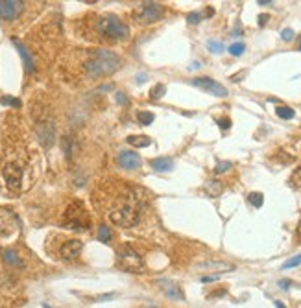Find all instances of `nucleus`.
<instances>
[{
  "label": "nucleus",
  "instance_id": "obj_30",
  "mask_svg": "<svg viewBox=\"0 0 301 308\" xmlns=\"http://www.w3.org/2000/svg\"><path fill=\"white\" fill-rule=\"evenodd\" d=\"M203 15L200 13V11H192V13H189L187 15V22L189 24H198V22L202 21Z\"/></svg>",
  "mask_w": 301,
  "mask_h": 308
},
{
  "label": "nucleus",
  "instance_id": "obj_32",
  "mask_svg": "<svg viewBox=\"0 0 301 308\" xmlns=\"http://www.w3.org/2000/svg\"><path fill=\"white\" fill-rule=\"evenodd\" d=\"M115 98H117V104H120V105H128L130 104V100H128V96H126L124 93H115Z\"/></svg>",
  "mask_w": 301,
  "mask_h": 308
},
{
  "label": "nucleus",
  "instance_id": "obj_4",
  "mask_svg": "<svg viewBox=\"0 0 301 308\" xmlns=\"http://www.w3.org/2000/svg\"><path fill=\"white\" fill-rule=\"evenodd\" d=\"M117 260L124 272H140L142 270V258L131 246H122L117 249Z\"/></svg>",
  "mask_w": 301,
  "mask_h": 308
},
{
  "label": "nucleus",
  "instance_id": "obj_8",
  "mask_svg": "<svg viewBox=\"0 0 301 308\" xmlns=\"http://www.w3.org/2000/svg\"><path fill=\"white\" fill-rule=\"evenodd\" d=\"M24 10V2L19 0H0V21H13Z\"/></svg>",
  "mask_w": 301,
  "mask_h": 308
},
{
  "label": "nucleus",
  "instance_id": "obj_11",
  "mask_svg": "<svg viewBox=\"0 0 301 308\" xmlns=\"http://www.w3.org/2000/svg\"><path fill=\"white\" fill-rule=\"evenodd\" d=\"M82 249H83V244L80 240H68L61 246V256L65 260H74V258L80 256Z\"/></svg>",
  "mask_w": 301,
  "mask_h": 308
},
{
  "label": "nucleus",
  "instance_id": "obj_41",
  "mask_svg": "<svg viewBox=\"0 0 301 308\" xmlns=\"http://www.w3.org/2000/svg\"><path fill=\"white\" fill-rule=\"evenodd\" d=\"M43 308H50V306H48V304H43Z\"/></svg>",
  "mask_w": 301,
  "mask_h": 308
},
{
  "label": "nucleus",
  "instance_id": "obj_3",
  "mask_svg": "<svg viewBox=\"0 0 301 308\" xmlns=\"http://www.w3.org/2000/svg\"><path fill=\"white\" fill-rule=\"evenodd\" d=\"M165 15L163 6H159L157 2H142V4L133 11V17L139 24H152V22L161 21Z\"/></svg>",
  "mask_w": 301,
  "mask_h": 308
},
{
  "label": "nucleus",
  "instance_id": "obj_35",
  "mask_svg": "<svg viewBox=\"0 0 301 308\" xmlns=\"http://www.w3.org/2000/svg\"><path fill=\"white\" fill-rule=\"evenodd\" d=\"M290 286H292V281H288V279H283V281H279V288H281V290H288Z\"/></svg>",
  "mask_w": 301,
  "mask_h": 308
},
{
  "label": "nucleus",
  "instance_id": "obj_22",
  "mask_svg": "<svg viewBox=\"0 0 301 308\" xmlns=\"http://www.w3.org/2000/svg\"><path fill=\"white\" fill-rule=\"evenodd\" d=\"M154 118H156V115H154V113H150V111H140L139 115H137V120H139L140 124H144V125H150L152 122H154Z\"/></svg>",
  "mask_w": 301,
  "mask_h": 308
},
{
  "label": "nucleus",
  "instance_id": "obj_28",
  "mask_svg": "<svg viewBox=\"0 0 301 308\" xmlns=\"http://www.w3.org/2000/svg\"><path fill=\"white\" fill-rule=\"evenodd\" d=\"M0 104H2V105H11V107H21V100L11 98V96H2V98H0Z\"/></svg>",
  "mask_w": 301,
  "mask_h": 308
},
{
  "label": "nucleus",
  "instance_id": "obj_38",
  "mask_svg": "<svg viewBox=\"0 0 301 308\" xmlns=\"http://www.w3.org/2000/svg\"><path fill=\"white\" fill-rule=\"evenodd\" d=\"M257 4H260V6H270V4H274V2H272V0H259Z\"/></svg>",
  "mask_w": 301,
  "mask_h": 308
},
{
  "label": "nucleus",
  "instance_id": "obj_42",
  "mask_svg": "<svg viewBox=\"0 0 301 308\" xmlns=\"http://www.w3.org/2000/svg\"><path fill=\"white\" fill-rule=\"evenodd\" d=\"M297 50H299V52H301V45H299V48H297Z\"/></svg>",
  "mask_w": 301,
  "mask_h": 308
},
{
  "label": "nucleus",
  "instance_id": "obj_40",
  "mask_svg": "<svg viewBox=\"0 0 301 308\" xmlns=\"http://www.w3.org/2000/svg\"><path fill=\"white\" fill-rule=\"evenodd\" d=\"M296 233H297V236L301 238V222H299V225H297V231H296Z\"/></svg>",
  "mask_w": 301,
  "mask_h": 308
},
{
  "label": "nucleus",
  "instance_id": "obj_36",
  "mask_svg": "<svg viewBox=\"0 0 301 308\" xmlns=\"http://www.w3.org/2000/svg\"><path fill=\"white\" fill-rule=\"evenodd\" d=\"M266 22H268V15H260L259 17V26H265Z\"/></svg>",
  "mask_w": 301,
  "mask_h": 308
},
{
  "label": "nucleus",
  "instance_id": "obj_20",
  "mask_svg": "<svg viewBox=\"0 0 301 308\" xmlns=\"http://www.w3.org/2000/svg\"><path fill=\"white\" fill-rule=\"evenodd\" d=\"M275 115L283 120H290V118H294V109L286 107V105H279V107H275Z\"/></svg>",
  "mask_w": 301,
  "mask_h": 308
},
{
  "label": "nucleus",
  "instance_id": "obj_14",
  "mask_svg": "<svg viewBox=\"0 0 301 308\" xmlns=\"http://www.w3.org/2000/svg\"><path fill=\"white\" fill-rule=\"evenodd\" d=\"M37 139L43 142V146H50L52 144V139H54V125L52 122H47V124L39 125V129H37Z\"/></svg>",
  "mask_w": 301,
  "mask_h": 308
},
{
  "label": "nucleus",
  "instance_id": "obj_18",
  "mask_svg": "<svg viewBox=\"0 0 301 308\" xmlns=\"http://www.w3.org/2000/svg\"><path fill=\"white\" fill-rule=\"evenodd\" d=\"M150 137L146 135H130L128 137V144H131L133 148H146L150 146Z\"/></svg>",
  "mask_w": 301,
  "mask_h": 308
},
{
  "label": "nucleus",
  "instance_id": "obj_19",
  "mask_svg": "<svg viewBox=\"0 0 301 308\" xmlns=\"http://www.w3.org/2000/svg\"><path fill=\"white\" fill-rule=\"evenodd\" d=\"M200 268H213L216 272H233L235 270V266L225 264V262H205V264H202Z\"/></svg>",
  "mask_w": 301,
  "mask_h": 308
},
{
  "label": "nucleus",
  "instance_id": "obj_2",
  "mask_svg": "<svg viewBox=\"0 0 301 308\" xmlns=\"http://www.w3.org/2000/svg\"><path fill=\"white\" fill-rule=\"evenodd\" d=\"M109 219L115 225H120V227H131V225H135L139 222V210L131 201L120 199L119 205L109 214Z\"/></svg>",
  "mask_w": 301,
  "mask_h": 308
},
{
  "label": "nucleus",
  "instance_id": "obj_26",
  "mask_svg": "<svg viewBox=\"0 0 301 308\" xmlns=\"http://www.w3.org/2000/svg\"><path fill=\"white\" fill-rule=\"evenodd\" d=\"M207 48H209V52H213V54L223 52V45L220 41H216V39H211V41L207 42Z\"/></svg>",
  "mask_w": 301,
  "mask_h": 308
},
{
  "label": "nucleus",
  "instance_id": "obj_29",
  "mask_svg": "<svg viewBox=\"0 0 301 308\" xmlns=\"http://www.w3.org/2000/svg\"><path fill=\"white\" fill-rule=\"evenodd\" d=\"M231 162H228V161H222V162H218L216 164V168H214V173H223V172H229L231 170Z\"/></svg>",
  "mask_w": 301,
  "mask_h": 308
},
{
  "label": "nucleus",
  "instance_id": "obj_12",
  "mask_svg": "<svg viewBox=\"0 0 301 308\" xmlns=\"http://www.w3.org/2000/svg\"><path fill=\"white\" fill-rule=\"evenodd\" d=\"M159 286H161V290H163V292H165L166 297L176 299V301H181V299H183L181 288L177 286L176 282H170V281H159Z\"/></svg>",
  "mask_w": 301,
  "mask_h": 308
},
{
  "label": "nucleus",
  "instance_id": "obj_5",
  "mask_svg": "<svg viewBox=\"0 0 301 308\" xmlns=\"http://www.w3.org/2000/svg\"><path fill=\"white\" fill-rule=\"evenodd\" d=\"M100 31L109 39H126L130 35V28L120 21L119 17H104L98 24Z\"/></svg>",
  "mask_w": 301,
  "mask_h": 308
},
{
  "label": "nucleus",
  "instance_id": "obj_25",
  "mask_svg": "<svg viewBox=\"0 0 301 308\" xmlns=\"http://www.w3.org/2000/svg\"><path fill=\"white\" fill-rule=\"evenodd\" d=\"M244 50H246L244 42H233V45L228 48V52L231 54V56H237V58H239V56H242V54H244Z\"/></svg>",
  "mask_w": 301,
  "mask_h": 308
},
{
  "label": "nucleus",
  "instance_id": "obj_16",
  "mask_svg": "<svg viewBox=\"0 0 301 308\" xmlns=\"http://www.w3.org/2000/svg\"><path fill=\"white\" fill-rule=\"evenodd\" d=\"M2 258H4L10 266H15V268H24V262L21 260V256H19V253L13 249H4L2 251Z\"/></svg>",
  "mask_w": 301,
  "mask_h": 308
},
{
  "label": "nucleus",
  "instance_id": "obj_10",
  "mask_svg": "<svg viewBox=\"0 0 301 308\" xmlns=\"http://www.w3.org/2000/svg\"><path fill=\"white\" fill-rule=\"evenodd\" d=\"M4 179L6 183H8V187L17 190V188L21 187V179H22L21 168L17 166V164H8V166L4 168Z\"/></svg>",
  "mask_w": 301,
  "mask_h": 308
},
{
  "label": "nucleus",
  "instance_id": "obj_34",
  "mask_svg": "<svg viewBox=\"0 0 301 308\" xmlns=\"http://www.w3.org/2000/svg\"><path fill=\"white\" fill-rule=\"evenodd\" d=\"M218 125L222 127V129H228V127H231V120H229V118H220Z\"/></svg>",
  "mask_w": 301,
  "mask_h": 308
},
{
  "label": "nucleus",
  "instance_id": "obj_33",
  "mask_svg": "<svg viewBox=\"0 0 301 308\" xmlns=\"http://www.w3.org/2000/svg\"><path fill=\"white\" fill-rule=\"evenodd\" d=\"M281 39H283V41H292V39H294V30L285 28V30L281 31Z\"/></svg>",
  "mask_w": 301,
  "mask_h": 308
},
{
  "label": "nucleus",
  "instance_id": "obj_21",
  "mask_svg": "<svg viewBox=\"0 0 301 308\" xmlns=\"http://www.w3.org/2000/svg\"><path fill=\"white\" fill-rule=\"evenodd\" d=\"M248 201L253 205L255 209H260V207H262V203H265V196H262L260 192H251L248 196Z\"/></svg>",
  "mask_w": 301,
  "mask_h": 308
},
{
  "label": "nucleus",
  "instance_id": "obj_6",
  "mask_svg": "<svg viewBox=\"0 0 301 308\" xmlns=\"http://www.w3.org/2000/svg\"><path fill=\"white\" fill-rule=\"evenodd\" d=\"M65 224L70 229H89V218L87 212L83 209V205L80 201H74L65 212Z\"/></svg>",
  "mask_w": 301,
  "mask_h": 308
},
{
  "label": "nucleus",
  "instance_id": "obj_17",
  "mask_svg": "<svg viewBox=\"0 0 301 308\" xmlns=\"http://www.w3.org/2000/svg\"><path fill=\"white\" fill-rule=\"evenodd\" d=\"M222 190H223V185L220 183V181H216V179H211V181L205 183V192H207V196H211V198L220 196Z\"/></svg>",
  "mask_w": 301,
  "mask_h": 308
},
{
  "label": "nucleus",
  "instance_id": "obj_39",
  "mask_svg": "<svg viewBox=\"0 0 301 308\" xmlns=\"http://www.w3.org/2000/svg\"><path fill=\"white\" fill-rule=\"evenodd\" d=\"M275 306H277V308H286L285 304L281 303V301H275Z\"/></svg>",
  "mask_w": 301,
  "mask_h": 308
},
{
  "label": "nucleus",
  "instance_id": "obj_7",
  "mask_svg": "<svg viewBox=\"0 0 301 308\" xmlns=\"http://www.w3.org/2000/svg\"><path fill=\"white\" fill-rule=\"evenodd\" d=\"M192 85L198 87V89H202L203 93H209L213 94V96H218V98H225L228 96V89L222 83H218V81H214L211 78H194L192 79Z\"/></svg>",
  "mask_w": 301,
  "mask_h": 308
},
{
  "label": "nucleus",
  "instance_id": "obj_1",
  "mask_svg": "<svg viewBox=\"0 0 301 308\" xmlns=\"http://www.w3.org/2000/svg\"><path fill=\"white\" fill-rule=\"evenodd\" d=\"M120 68V58L111 50H96L93 58L85 63V70L91 78H102V76H109L117 72Z\"/></svg>",
  "mask_w": 301,
  "mask_h": 308
},
{
  "label": "nucleus",
  "instance_id": "obj_13",
  "mask_svg": "<svg viewBox=\"0 0 301 308\" xmlns=\"http://www.w3.org/2000/svg\"><path fill=\"white\" fill-rule=\"evenodd\" d=\"M13 45H15L17 52L21 54V58H22V63H24V68H26V72H33V70H35V63H33V58L30 56V52L26 50V47H24L22 42L17 41V39H13Z\"/></svg>",
  "mask_w": 301,
  "mask_h": 308
},
{
  "label": "nucleus",
  "instance_id": "obj_31",
  "mask_svg": "<svg viewBox=\"0 0 301 308\" xmlns=\"http://www.w3.org/2000/svg\"><path fill=\"white\" fill-rule=\"evenodd\" d=\"M290 181H292V185H294V187L301 188V166H299V168H296V172L292 173Z\"/></svg>",
  "mask_w": 301,
  "mask_h": 308
},
{
  "label": "nucleus",
  "instance_id": "obj_15",
  "mask_svg": "<svg viewBox=\"0 0 301 308\" xmlns=\"http://www.w3.org/2000/svg\"><path fill=\"white\" fill-rule=\"evenodd\" d=\"M150 164L156 172H170L172 168H174V161H172L170 157H157Z\"/></svg>",
  "mask_w": 301,
  "mask_h": 308
},
{
  "label": "nucleus",
  "instance_id": "obj_23",
  "mask_svg": "<svg viewBox=\"0 0 301 308\" xmlns=\"http://www.w3.org/2000/svg\"><path fill=\"white\" fill-rule=\"evenodd\" d=\"M98 240L104 242V244H109L111 240V229L107 227V225H100L98 229Z\"/></svg>",
  "mask_w": 301,
  "mask_h": 308
},
{
  "label": "nucleus",
  "instance_id": "obj_37",
  "mask_svg": "<svg viewBox=\"0 0 301 308\" xmlns=\"http://www.w3.org/2000/svg\"><path fill=\"white\" fill-rule=\"evenodd\" d=\"M146 79H148L146 78V74H139V76H137V83H144Z\"/></svg>",
  "mask_w": 301,
  "mask_h": 308
},
{
  "label": "nucleus",
  "instance_id": "obj_9",
  "mask_svg": "<svg viewBox=\"0 0 301 308\" xmlns=\"http://www.w3.org/2000/svg\"><path fill=\"white\" fill-rule=\"evenodd\" d=\"M119 164L126 170H137V168L142 166V159L137 152H120L119 155Z\"/></svg>",
  "mask_w": 301,
  "mask_h": 308
},
{
  "label": "nucleus",
  "instance_id": "obj_27",
  "mask_svg": "<svg viewBox=\"0 0 301 308\" xmlns=\"http://www.w3.org/2000/svg\"><path fill=\"white\" fill-rule=\"evenodd\" d=\"M296 266H301V253L296 256H292V258H288L281 268H283V270H290V268H296Z\"/></svg>",
  "mask_w": 301,
  "mask_h": 308
},
{
  "label": "nucleus",
  "instance_id": "obj_24",
  "mask_svg": "<svg viewBox=\"0 0 301 308\" xmlns=\"http://www.w3.org/2000/svg\"><path fill=\"white\" fill-rule=\"evenodd\" d=\"M165 93H166V87L163 83H157L154 89L150 91V98L152 100H161L163 96H165Z\"/></svg>",
  "mask_w": 301,
  "mask_h": 308
}]
</instances>
